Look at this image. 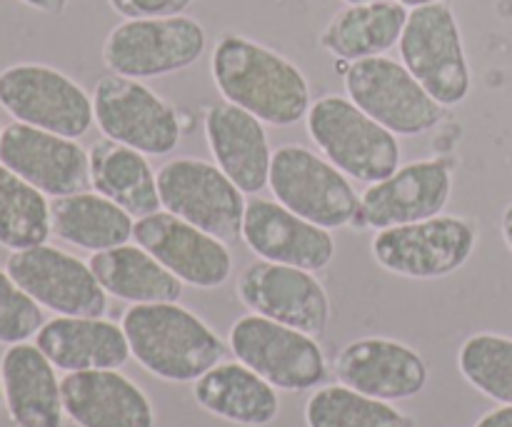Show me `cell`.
I'll return each instance as SVG.
<instances>
[{"instance_id": "25", "label": "cell", "mask_w": 512, "mask_h": 427, "mask_svg": "<svg viewBox=\"0 0 512 427\" xmlns=\"http://www.w3.org/2000/svg\"><path fill=\"white\" fill-rule=\"evenodd\" d=\"M408 13L398 0L348 5L328 20L320 33V45L340 63L385 55L400 43Z\"/></svg>"}, {"instance_id": "16", "label": "cell", "mask_w": 512, "mask_h": 427, "mask_svg": "<svg viewBox=\"0 0 512 427\" xmlns=\"http://www.w3.org/2000/svg\"><path fill=\"white\" fill-rule=\"evenodd\" d=\"M453 193V168L445 158L413 160L360 195L355 228L385 230L435 218Z\"/></svg>"}, {"instance_id": "22", "label": "cell", "mask_w": 512, "mask_h": 427, "mask_svg": "<svg viewBox=\"0 0 512 427\" xmlns=\"http://www.w3.org/2000/svg\"><path fill=\"white\" fill-rule=\"evenodd\" d=\"M55 370L38 345H8L0 358V380L15 427H63V390Z\"/></svg>"}, {"instance_id": "24", "label": "cell", "mask_w": 512, "mask_h": 427, "mask_svg": "<svg viewBox=\"0 0 512 427\" xmlns=\"http://www.w3.org/2000/svg\"><path fill=\"white\" fill-rule=\"evenodd\" d=\"M193 398L205 413L240 427H268L280 413L278 388L240 360L218 363L195 380Z\"/></svg>"}, {"instance_id": "18", "label": "cell", "mask_w": 512, "mask_h": 427, "mask_svg": "<svg viewBox=\"0 0 512 427\" xmlns=\"http://www.w3.org/2000/svg\"><path fill=\"white\" fill-rule=\"evenodd\" d=\"M335 375L348 388L385 403L418 398L430 380L423 355L393 338L348 343L335 358Z\"/></svg>"}, {"instance_id": "33", "label": "cell", "mask_w": 512, "mask_h": 427, "mask_svg": "<svg viewBox=\"0 0 512 427\" xmlns=\"http://www.w3.org/2000/svg\"><path fill=\"white\" fill-rule=\"evenodd\" d=\"M110 8L125 20L133 18H165L180 15L193 0H108Z\"/></svg>"}, {"instance_id": "2", "label": "cell", "mask_w": 512, "mask_h": 427, "mask_svg": "<svg viewBox=\"0 0 512 427\" xmlns=\"http://www.w3.org/2000/svg\"><path fill=\"white\" fill-rule=\"evenodd\" d=\"M120 325L140 368L165 383H195L225 358L220 335L178 303L130 305Z\"/></svg>"}, {"instance_id": "29", "label": "cell", "mask_w": 512, "mask_h": 427, "mask_svg": "<svg viewBox=\"0 0 512 427\" xmlns=\"http://www.w3.org/2000/svg\"><path fill=\"white\" fill-rule=\"evenodd\" d=\"M50 235L48 195L0 163V245L15 253L45 245Z\"/></svg>"}, {"instance_id": "8", "label": "cell", "mask_w": 512, "mask_h": 427, "mask_svg": "<svg viewBox=\"0 0 512 427\" xmlns=\"http://www.w3.org/2000/svg\"><path fill=\"white\" fill-rule=\"evenodd\" d=\"M0 108L15 123L73 140L83 138L95 123L93 95L45 63H15L0 70Z\"/></svg>"}, {"instance_id": "7", "label": "cell", "mask_w": 512, "mask_h": 427, "mask_svg": "<svg viewBox=\"0 0 512 427\" xmlns=\"http://www.w3.org/2000/svg\"><path fill=\"white\" fill-rule=\"evenodd\" d=\"M268 188L280 205L325 230L355 225L360 213V195L348 175L305 145L275 150Z\"/></svg>"}, {"instance_id": "34", "label": "cell", "mask_w": 512, "mask_h": 427, "mask_svg": "<svg viewBox=\"0 0 512 427\" xmlns=\"http://www.w3.org/2000/svg\"><path fill=\"white\" fill-rule=\"evenodd\" d=\"M475 427H512V405H500L475 423Z\"/></svg>"}, {"instance_id": "38", "label": "cell", "mask_w": 512, "mask_h": 427, "mask_svg": "<svg viewBox=\"0 0 512 427\" xmlns=\"http://www.w3.org/2000/svg\"><path fill=\"white\" fill-rule=\"evenodd\" d=\"M345 5H360V3H373V0H343Z\"/></svg>"}, {"instance_id": "27", "label": "cell", "mask_w": 512, "mask_h": 427, "mask_svg": "<svg viewBox=\"0 0 512 427\" xmlns=\"http://www.w3.org/2000/svg\"><path fill=\"white\" fill-rule=\"evenodd\" d=\"M50 225L55 238L88 253L120 248L135 233L133 215L95 190L55 198L50 203Z\"/></svg>"}, {"instance_id": "4", "label": "cell", "mask_w": 512, "mask_h": 427, "mask_svg": "<svg viewBox=\"0 0 512 427\" xmlns=\"http://www.w3.org/2000/svg\"><path fill=\"white\" fill-rule=\"evenodd\" d=\"M208 33L190 15L123 20L103 43V65L115 75L148 80L178 73L203 58Z\"/></svg>"}, {"instance_id": "39", "label": "cell", "mask_w": 512, "mask_h": 427, "mask_svg": "<svg viewBox=\"0 0 512 427\" xmlns=\"http://www.w3.org/2000/svg\"><path fill=\"white\" fill-rule=\"evenodd\" d=\"M5 403V398H3V380H0V405Z\"/></svg>"}, {"instance_id": "9", "label": "cell", "mask_w": 512, "mask_h": 427, "mask_svg": "<svg viewBox=\"0 0 512 427\" xmlns=\"http://www.w3.org/2000/svg\"><path fill=\"white\" fill-rule=\"evenodd\" d=\"M348 98L398 138H415L443 120L445 108L413 73L388 55L355 60L343 70Z\"/></svg>"}, {"instance_id": "35", "label": "cell", "mask_w": 512, "mask_h": 427, "mask_svg": "<svg viewBox=\"0 0 512 427\" xmlns=\"http://www.w3.org/2000/svg\"><path fill=\"white\" fill-rule=\"evenodd\" d=\"M20 3L45 15H63L68 10L70 0H20Z\"/></svg>"}, {"instance_id": "30", "label": "cell", "mask_w": 512, "mask_h": 427, "mask_svg": "<svg viewBox=\"0 0 512 427\" xmlns=\"http://www.w3.org/2000/svg\"><path fill=\"white\" fill-rule=\"evenodd\" d=\"M308 427H415V420L393 403L368 398L348 385L315 388L305 403Z\"/></svg>"}, {"instance_id": "3", "label": "cell", "mask_w": 512, "mask_h": 427, "mask_svg": "<svg viewBox=\"0 0 512 427\" xmlns=\"http://www.w3.org/2000/svg\"><path fill=\"white\" fill-rule=\"evenodd\" d=\"M305 123L320 155L348 178L373 185L400 168L398 135L370 118L348 95L313 100Z\"/></svg>"}, {"instance_id": "1", "label": "cell", "mask_w": 512, "mask_h": 427, "mask_svg": "<svg viewBox=\"0 0 512 427\" xmlns=\"http://www.w3.org/2000/svg\"><path fill=\"white\" fill-rule=\"evenodd\" d=\"M210 75L223 100L275 128L295 125L313 105L303 70L278 50L245 35L225 33L215 43Z\"/></svg>"}, {"instance_id": "37", "label": "cell", "mask_w": 512, "mask_h": 427, "mask_svg": "<svg viewBox=\"0 0 512 427\" xmlns=\"http://www.w3.org/2000/svg\"><path fill=\"white\" fill-rule=\"evenodd\" d=\"M400 5H405L408 10L413 8H423V5H433V3H445V0H398Z\"/></svg>"}, {"instance_id": "17", "label": "cell", "mask_w": 512, "mask_h": 427, "mask_svg": "<svg viewBox=\"0 0 512 427\" xmlns=\"http://www.w3.org/2000/svg\"><path fill=\"white\" fill-rule=\"evenodd\" d=\"M0 163L53 200L83 193L90 185V155L78 140L25 123L3 130Z\"/></svg>"}, {"instance_id": "20", "label": "cell", "mask_w": 512, "mask_h": 427, "mask_svg": "<svg viewBox=\"0 0 512 427\" xmlns=\"http://www.w3.org/2000/svg\"><path fill=\"white\" fill-rule=\"evenodd\" d=\"M203 125L215 165L245 195H258L268 188L273 150L263 120L223 100L205 110Z\"/></svg>"}, {"instance_id": "12", "label": "cell", "mask_w": 512, "mask_h": 427, "mask_svg": "<svg viewBox=\"0 0 512 427\" xmlns=\"http://www.w3.org/2000/svg\"><path fill=\"white\" fill-rule=\"evenodd\" d=\"M160 205L185 223L233 243L243 235L245 193L215 163L173 158L158 170Z\"/></svg>"}, {"instance_id": "15", "label": "cell", "mask_w": 512, "mask_h": 427, "mask_svg": "<svg viewBox=\"0 0 512 427\" xmlns=\"http://www.w3.org/2000/svg\"><path fill=\"white\" fill-rule=\"evenodd\" d=\"M133 240L190 288L215 290L233 275L228 243L185 223L168 210L135 220Z\"/></svg>"}, {"instance_id": "10", "label": "cell", "mask_w": 512, "mask_h": 427, "mask_svg": "<svg viewBox=\"0 0 512 427\" xmlns=\"http://www.w3.org/2000/svg\"><path fill=\"white\" fill-rule=\"evenodd\" d=\"M95 125L108 140L138 150L148 158H163L183 138L178 113L143 80L103 75L93 88Z\"/></svg>"}, {"instance_id": "28", "label": "cell", "mask_w": 512, "mask_h": 427, "mask_svg": "<svg viewBox=\"0 0 512 427\" xmlns=\"http://www.w3.org/2000/svg\"><path fill=\"white\" fill-rule=\"evenodd\" d=\"M90 268L103 290L130 305L178 303L183 283L138 243L90 255Z\"/></svg>"}, {"instance_id": "5", "label": "cell", "mask_w": 512, "mask_h": 427, "mask_svg": "<svg viewBox=\"0 0 512 427\" xmlns=\"http://www.w3.org/2000/svg\"><path fill=\"white\" fill-rule=\"evenodd\" d=\"M398 48L400 63L443 108H455L468 100L473 75L460 23L448 3L410 10Z\"/></svg>"}, {"instance_id": "19", "label": "cell", "mask_w": 512, "mask_h": 427, "mask_svg": "<svg viewBox=\"0 0 512 427\" xmlns=\"http://www.w3.org/2000/svg\"><path fill=\"white\" fill-rule=\"evenodd\" d=\"M240 238L260 260L293 265L310 273H320L335 258L333 233L300 218L278 200H248Z\"/></svg>"}, {"instance_id": "14", "label": "cell", "mask_w": 512, "mask_h": 427, "mask_svg": "<svg viewBox=\"0 0 512 427\" xmlns=\"http://www.w3.org/2000/svg\"><path fill=\"white\" fill-rule=\"evenodd\" d=\"M240 303L255 315L290 325L313 338L325 335L330 325L328 290L315 273L293 265L258 260L240 273L235 285Z\"/></svg>"}, {"instance_id": "32", "label": "cell", "mask_w": 512, "mask_h": 427, "mask_svg": "<svg viewBox=\"0 0 512 427\" xmlns=\"http://www.w3.org/2000/svg\"><path fill=\"white\" fill-rule=\"evenodd\" d=\"M43 325V308L0 268V345L28 343Z\"/></svg>"}, {"instance_id": "21", "label": "cell", "mask_w": 512, "mask_h": 427, "mask_svg": "<svg viewBox=\"0 0 512 427\" xmlns=\"http://www.w3.org/2000/svg\"><path fill=\"white\" fill-rule=\"evenodd\" d=\"M60 390L65 415L78 427H155L150 398L120 370L65 373Z\"/></svg>"}, {"instance_id": "31", "label": "cell", "mask_w": 512, "mask_h": 427, "mask_svg": "<svg viewBox=\"0 0 512 427\" xmlns=\"http://www.w3.org/2000/svg\"><path fill=\"white\" fill-rule=\"evenodd\" d=\"M458 370L485 398L512 405V338L508 335H470L460 345Z\"/></svg>"}, {"instance_id": "23", "label": "cell", "mask_w": 512, "mask_h": 427, "mask_svg": "<svg viewBox=\"0 0 512 427\" xmlns=\"http://www.w3.org/2000/svg\"><path fill=\"white\" fill-rule=\"evenodd\" d=\"M35 345L63 373L120 370L133 358L123 325L105 318L55 315L38 330Z\"/></svg>"}, {"instance_id": "6", "label": "cell", "mask_w": 512, "mask_h": 427, "mask_svg": "<svg viewBox=\"0 0 512 427\" xmlns=\"http://www.w3.org/2000/svg\"><path fill=\"white\" fill-rule=\"evenodd\" d=\"M478 248V225L463 215H435L420 223L378 230L370 243L375 263L410 280H440L458 273Z\"/></svg>"}, {"instance_id": "26", "label": "cell", "mask_w": 512, "mask_h": 427, "mask_svg": "<svg viewBox=\"0 0 512 427\" xmlns=\"http://www.w3.org/2000/svg\"><path fill=\"white\" fill-rule=\"evenodd\" d=\"M88 155L90 185L95 193L113 200L135 220L163 210L158 193V173L150 168L148 155L108 138L95 143Z\"/></svg>"}, {"instance_id": "40", "label": "cell", "mask_w": 512, "mask_h": 427, "mask_svg": "<svg viewBox=\"0 0 512 427\" xmlns=\"http://www.w3.org/2000/svg\"><path fill=\"white\" fill-rule=\"evenodd\" d=\"M0 135H3V130H0Z\"/></svg>"}, {"instance_id": "13", "label": "cell", "mask_w": 512, "mask_h": 427, "mask_svg": "<svg viewBox=\"0 0 512 427\" xmlns=\"http://www.w3.org/2000/svg\"><path fill=\"white\" fill-rule=\"evenodd\" d=\"M5 270L40 305L65 318H103L108 293L90 263L53 245H35L10 253Z\"/></svg>"}, {"instance_id": "11", "label": "cell", "mask_w": 512, "mask_h": 427, "mask_svg": "<svg viewBox=\"0 0 512 427\" xmlns=\"http://www.w3.org/2000/svg\"><path fill=\"white\" fill-rule=\"evenodd\" d=\"M228 345L235 358L285 393L315 390L328 375V360L308 333L248 313L230 328Z\"/></svg>"}, {"instance_id": "36", "label": "cell", "mask_w": 512, "mask_h": 427, "mask_svg": "<svg viewBox=\"0 0 512 427\" xmlns=\"http://www.w3.org/2000/svg\"><path fill=\"white\" fill-rule=\"evenodd\" d=\"M500 233H503L505 245H508V250L512 253V203L503 210V218H500Z\"/></svg>"}]
</instances>
